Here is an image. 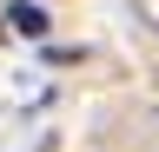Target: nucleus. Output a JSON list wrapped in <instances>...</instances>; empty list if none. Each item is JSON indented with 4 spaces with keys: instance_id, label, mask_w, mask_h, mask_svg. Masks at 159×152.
<instances>
[{
    "instance_id": "1",
    "label": "nucleus",
    "mask_w": 159,
    "mask_h": 152,
    "mask_svg": "<svg viewBox=\"0 0 159 152\" xmlns=\"http://www.w3.org/2000/svg\"><path fill=\"white\" fill-rule=\"evenodd\" d=\"M7 27L20 33V40H47V27H53V20H47L40 7H27V0H20V7H7Z\"/></svg>"
},
{
    "instance_id": "2",
    "label": "nucleus",
    "mask_w": 159,
    "mask_h": 152,
    "mask_svg": "<svg viewBox=\"0 0 159 152\" xmlns=\"http://www.w3.org/2000/svg\"><path fill=\"white\" fill-rule=\"evenodd\" d=\"M133 20H139V27H152V33H159V0H133Z\"/></svg>"
}]
</instances>
